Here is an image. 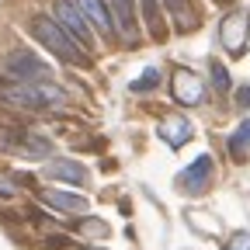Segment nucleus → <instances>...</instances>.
I'll use <instances>...</instances> for the list:
<instances>
[{
    "label": "nucleus",
    "mask_w": 250,
    "mask_h": 250,
    "mask_svg": "<svg viewBox=\"0 0 250 250\" xmlns=\"http://www.w3.org/2000/svg\"><path fill=\"white\" fill-rule=\"evenodd\" d=\"M0 101L14 108L42 111L52 104H66V90L56 83H0Z\"/></svg>",
    "instance_id": "1"
},
{
    "label": "nucleus",
    "mask_w": 250,
    "mask_h": 250,
    "mask_svg": "<svg viewBox=\"0 0 250 250\" xmlns=\"http://www.w3.org/2000/svg\"><path fill=\"white\" fill-rule=\"evenodd\" d=\"M31 35H35L49 52H56L59 59L66 62H77V66H90V52L83 45H77L66 31L59 28V21H49V18H31Z\"/></svg>",
    "instance_id": "2"
},
{
    "label": "nucleus",
    "mask_w": 250,
    "mask_h": 250,
    "mask_svg": "<svg viewBox=\"0 0 250 250\" xmlns=\"http://www.w3.org/2000/svg\"><path fill=\"white\" fill-rule=\"evenodd\" d=\"M56 18H59V28L66 31L77 45H83L90 52L94 42H90V28H87V18L80 14V7H73L70 0H56Z\"/></svg>",
    "instance_id": "3"
},
{
    "label": "nucleus",
    "mask_w": 250,
    "mask_h": 250,
    "mask_svg": "<svg viewBox=\"0 0 250 250\" xmlns=\"http://www.w3.org/2000/svg\"><path fill=\"white\" fill-rule=\"evenodd\" d=\"M49 146L39 136H28L21 129H11V125H0V153H24V156H42Z\"/></svg>",
    "instance_id": "4"
},
{
    "label": "nucleus",
    "mask_w": 250,
    "mask_h": 250,
    "mask_svg": "<svg viewBox=\"0 0 250 250\" xmlns=\"http://www.w3.org/2000/svg\"><path fill=\"white\" fill-rule=\"evenodd\" d=\"M247 31H250V14L247 11H233V14L223 18V24H219V39H223V45L229 52H243Z\"/></svg>",
    "instance_id": "5"
},
{
    "label": "nucleus",
    "mask_w": 250,
    "mask_h": 250,
    "mask_svg": "<svg viewBox=\"0 0 250 250\" xmlns=\"http://www.w3.org/2000/svg\"><path fill=\"white\" fill-rule=\"evenodd\" d=\"M7 73L14 77V83H31L39 77H49V66L31 52H11L7 56Z\"/></svg>",
    "instance_id": "6"
},
{
    "label": "nucleus",
    "mask_w": 250,
    "mask_h": 250,
    "mask_svg": "<svg viewBox=\"0 0 250 250\" xmlns=\"http://www.w3.org/2000/svg\"><path fill=\"white\" fill-rule=\"evenodd\" d=\"M174 98L181 104H202V98H205L202 77H195L191 70H177L174 73Z\"/></svg>",
    "instance_id": "7"
},
{
    "label": "nucleus",
    "mask_w": 250,
    "mask_h": 250,
    "mask_svg": "<svg viewBox=\"0 0 250 250\" xmlns=\"http://www.w3.org/2000/svg\"><path fill=\"white\" fill-rule=\"evenodd\" d=\"M45 174L56 177V181H66V184H73V188H83V184L90 181L87 167L77 164V160H49V164H45Z\"/></svg>",
    "instance_id": "8"
},
{
    "label": "nucleus",
    "mask_w": 250,
    "mask_h": 250,
    "mask_svg": "<svg viewBox=\"0 0 250 250\" xmlns=\"http://www.w3.org/2000/svg\"><path fill=\"white\" fill-rule=\"evenodd\" d=\"M184 188H188V191H202V188L212 181V156H198V160L191 164V167H184V174L177 177Z\"/></svg>",
    "instance_id": "9"
},
{
    "label": "nucleus",
    "mask_w": 250,
    "mask_h": 250,
    "mask_svg": "<svg viewBox=\"0 0 250 250\" xmlns=\"http://www.w3.org/2000/svg\"><path fill=\"white\" fill-rule=\"evenodd\" d=\"M77 7H80L83 18L94 21V28H98V31H104V35H111V31H115V18H111V11L104 7V0H77Z\"/></svg>",
    "instance_id": "10"
},
{
    "label": "nucleus",
    "mask_w": 250,
    "mask_h": 250,
    "mask_svg": "<svg viewBox=\"0 0 250 250\" xmlns=\"http://www.w3.org/2000/svg\"><path fill=\"white\" fill-rule=\"evenodd\" d=\"M160 139L167 146H184L188 139H191V122H188V118H167V122H160Z\"/></svg>",
    "instance_id": "11"
},
{
    "label": "nucleus",
    "mask_w": 250,
    "mask_h": 250,
    "mask_svg": "<svg viewBox=\"0 0 250 250\" xmlns=\"http://www.w3.org/2000/svg\"><path fill=\"white\" fill-rule=\"evenodd\" d=\"M42 202L52 205V208H62V212H87V198L70 195V191H45Z\"/></svg>",
    "instance_id": "12"
},
{
    "label": "nucleus",
    "mask_w": 250,
    "mask_h": 250,
    "mask_svg": "<svg viewBox=\"0 0 250 250\" xmlns=\"http://www.w3.org/2000/svg\"><path fill=\"white\" fill-rule=\"evenodd\" d=\"M143 14H146V24L153 31V39H164L167 35V28L160 21V11H156V0H143Z\"/></svg>",
    "instance_id": "13"
},
{
    "label": "nucleus",
    "mask_w": 250,
    "mask_h": 250,
    "mask_svg": "<svg viewBox=\"0 0 250 250\" xmlns=\"http://www.w3.org/2000/svg\"><path fill=\"white\" fill-rule=\"evenodd\" d=\"M111 7H115V18H118V28L122 31H132L136 28V18H132V0H111Z\"/></svg>",
    "instance_id": "14"
},
{
    "label": "nucleus",
    "mask_w": 250,
    "mask_h": 250,
    "mask_svg": "<svg viewBox=\"0 0 250 250\" xmlns=\"http://www.w3.org/2000/svg\"><path fill=\"white\" fill-rule=\"evenodd\" d=\"M247 146H250V118L240 125V129H236L233 136H229V149H233V156H240Z\"/></svg>",
    "instance_id": "15"
},
{
    "label": "nucleus",
    "mask_w": 250,
    "mask_h": 250,
    "mask_svg": "<svg viewBox=\"0 0 250 250\" xmlns=\"http://www.w3.org/2000/svg\"><path fill=\"white\" fill-rule=\"evenodd\" d=\"M212 80H215V90H229V73L223 62H212Z\"/></svg>",
    "instance_id": "16"
},
{
    "label": "nucleus",
    "mask_w": 250,
    "mask_h": 250,
    "mask_svg": "<svg viewBox=\"0 0 250 250\" xmlns=\"http://www.w3.org/2000/svg\"><path fill=\"white\" fill-rule=\"evenodd\" d=\"M156 80H160V70H146L139 80H132V90H149Z\"/></svg>",
    "instance_id": "17"
},
{
    "label": "nucleus",
    "mask_w": 250,
    "mask_h": 250,
    "mask_svg": "<svg viewBox=\"0 0 250 250\" xmlns=\"http://www.w3.org/2000/svg\"><path fill=\"white\" fill-rule=\"evenodd\" d=\"M226 250H250V233H233Z\"/></svg>",
    "instance_id": "18"
},
{
    "label": "nucleus",
    "mask_w": 250,
    "mask_h": 250,
    "mask_svg": "<svg viewBox=\"0 0 250 250\" xmlns=\"http://www.w3.org/2000/svg\"><path fill=\"white\" fill-rule=\"evenodd\" d=\"M80 229H87V233H108V226L101 223V219H83Z\"/></svg>",
    "instance_id": "19"
},
{
    "label": "nucleus",
    "mask_w": 250,
    "mask_h": 250,
    "mask_svg": "<svg viewBox=\"0 0 250 250\" xmlns=\"http://www.w3.org/2000/svg\"><path fill=\"white\" fill-rule=\"evenodd\" d=\"M236 98H240V104H243V108H250V87H240Z\"/></svg>",
    "instance_id": "20"
},
{
    "label": "nucleus",
    "mask_w": 250,
    "mask_h": 250,
    "mask_svg": "<svg viewBox=\"0 0 250 250\" xmlns=\"http://www.w3.org/2000/svg\"><path fill=\"white\" fill-rule=\"evenodd\" d=\"M87 250H101V247H87Z\"/></svg>",
    "instance_id": "21"
}]
</instances>
